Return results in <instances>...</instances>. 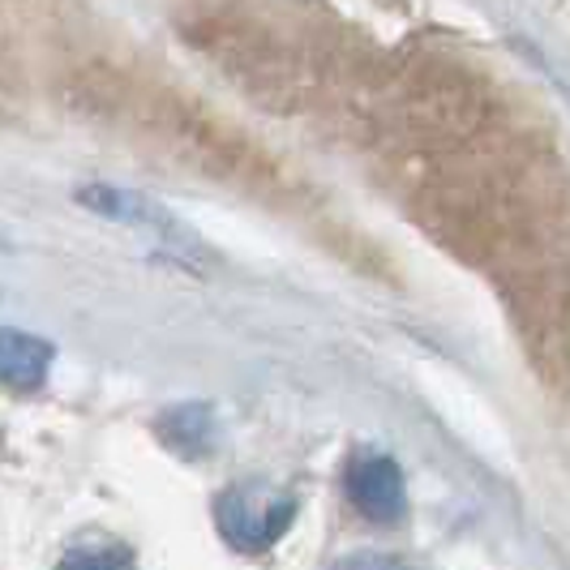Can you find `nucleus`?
I'll list each match as a JSON object with an SVG mask.
<instances>
[{
  "mask_svg": "<svg viewBox=\"0 0 570 570\" xmlns=\"http://www.w3.org/2000/svg\"><path fill=\"white\" fill-rule=\"evenodd\" d=\"M296 519V498L279 493L275 485L245 481L219 493L215 502V523L224 532V541L240 553H262L284 537Z\"/></svg>",
  "mask_w": 570,
  "mask_h": 570,
  "instance_id": "nucleus-1",
  "label": "nucleus"
},
{
  "mask_svg": "<svg viewBox=\"0 0 570 570\" xmlns=\"http://www.w3.org/2000/svg\"><path fill=\"white\" fill-rule=\"evenodd\" d=\"M347 498L373 523H395L403 514V507H407L400 463L386 455L352 459V468H347Z\"/></svg>",
  "mask_w": 570,
  "mask_h": 570,
  "instance_id": "nucleus-2",
  "label": "nucleus"
},
{
  "mask_svg": "<svg viewBox=\"0 0 570 570\" xmlns=\"http://www.w3.org/2000/svg\"><path fill=\"white\" fill-rule=\"evenodd\" d=\"M57 347L30 331L18 326H0V382L13 391H39L52 373Z\"/></svg>",
  "mask_w": 570,
  "mask_h": 570,
  "instance_id": "nucleus-3",
  "label": "nucleus"
},
{
  "mask_svg": "<svg viewBox=\"0 0 570 570\" xmlns=\"http://www.w3.org/2000/svg\"><path fill=\"white\" fill-rule=\"evenodd\" d=\"M155 433L164 438V446L176 451V455L202 459L215 451V412L206 403H180V407H168L155 421Z\"/></svg>",
  "mask_w": 570,
  "mask_h": 570,
  "instance_id": "nucleus-4",
  "label": "nucleus"
},
{
  "mask_svg": "<svg viewBox=\"0 0 570 570\" xmlns=\"http://www.w3.org/2000/svg\"><path fill=\"white\" fill-rule=\"evenodd\" d=\"M78 202L95 215H108V219H120V224H146V228H164L176 232L168 215L155 206L150 198H138L129 189H112V185H82L78 189Z\"/></svg>",
  "mask_w": 570,
  "mask_h": 570,
  "instance_id": "nucleus-5",
  "label": "nucleus"
},
{
  "mask_svg": "<svg viewBox=\"0 0 570 570\" xmlns=\"http://www.w3.org/2000/svg\"><path fill=\"white\" fill-rule=\"evenodd\" d=\"M60 562L82 570H125L134 567V549L125 541H116V537H108V532H78Z\"/></svg>",
  "mask_w": 570,
  "mask_h": 570,
  "instance_id": "nucleus-6",
  "label": "nucleus"
}]
</instances>
